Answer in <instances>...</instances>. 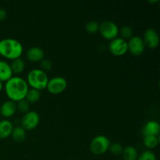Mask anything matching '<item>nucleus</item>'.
Returning <instances> with one entry per match:
<instances>
[{"instance_id": "f257e3e1", "label": "nucleus", "mask_w": 160, "mask_h": 160, "mask_svg": "<svg viewBox=\"0 0 160 160\" xmlns=\"http://www.w3.org/2000/svg\"><path fill=\"white\" fill-rule=\"evenodd\" d=\"M5 92L9 100L12 102L24 99L26 94L29 89L26 80L18 76H12L6 82H5Z\"/></svg>"}, {"instance_id": "f03ea898", "label": "nucleus", "mask_w": 160, "mask_h": 160, "mask_svg": "<svg viewBox=\"0 0 160 160\" xmlns=\"http://www.w3.org/2000/svg\"><path fill=\"white\" fill-rule=\"evenodd\" d=\"M23 50V45L17 39L7 38L0 41V55L9 60L20 58Z\"/></svg>"}, {"instance_id": "7ed1b4c3", "label": "nucleus", "mask_w": 160, "mask_h": 160, "mask_svg": "<svg viewBox=\"0 0 160 160\" xmlns=\"http://www.w3.org/2000/svg\"><path fill=\"white\" fill-rule=\"evenodd\" d=\"M48 75L41 69H33L28 73L27 76V83L31 88L41 91L46 88L48 82Z\"/></svg>"}, {"instance_id": "20e7f679", "label": "nucleus", "mask_w": 160, "mask_h": 160, "mask_svg": "<svg viewBox=\"0 0 160 160\" xmlns=\"http://www.w3.org/2000/svg\"><path fill=\"white\" fill-rule=\"evenodd\" d=\"M111 142L105 135H97L92 140L90 143V151L92 154L101 156L109 151Z\"/></svg>"}, {"instance_id": "39448f33", "label": "nucleus", "mask_w": 160, "mask_h": 160, "mask_svg": "<svg viewBox=\"0 0 160 160\" xmlns=\"http://www.w3.org/2000/svg\"><path fill=\"white\" fill-rule=\"evenodd\" d=\"M98 32L103 38L112 41L117 38L119 35V28L114 22L106 20L99 24Z\"/></svg>"}, {"instance_id": "423d86ee", "label": "nucleus", "mask_w": 160, "mask_h": 160, "mask_svg": "<svg viewBox=\"0 0 160 160\" xmlns=\"http://www.w3.org/2000/svg\"><path fill=\"white\" fill-rule=\"evenodd\" d=\"M67 88V81L62 77H55L48 80L46 89L52 95H59Z\"/></svg>"}, {"instance_id": "0eeeda50", "label": "nucleus", "mask_w": 160, "mask_h": 160, "mask_svg": "<svg viewBox=\"0 0 160 160\" xmlns=\"http://www.w3.org/2000/svg\"><path fill=\"white\" fill-rule=\"evenodd\" d=\"M40 121V117L35 111H29L23 114L21 118V127L25 131H31L35 129Z\"/></svg>"}, {"instance_id": "6e6552de", "label": "nucleus", "mask_w": 160, "mask_h": 160, "mask_svg": "<svg viewBox=\"0 0 160 160\" xmlns=\"http://www.w3.org/2000/svg\"><path fill=\"white\" fill-rule=\"evenodd\" d=\"M109 50L115 56H123L128 52V42L121 38L117 37V38L110 41Z\"/></svg>"}, {"instance_id": "1a4fd4ad", "label": "nucleus", "mask_w": 160, "mask_h": 160, "mask_svg": "<svg viewBox=\"0 0 160 160\" xmlns=\"http://www.w3.org/2000/svg\"><path fill=\"white\" fill-rule=\"evenodd\" d=\"M128 51L134 56H139L145 52V45L142 38L138 35H133L128 42Z\"/></svg>"}, {"instance_id": "9d476101", "label": "nucleus", "mask_w": 160, "mask_h": 160, "mask_svg": "<svg viewBox=\"0 0 160 160\" xmlns=\"http://www.w3.org/2000/svg\"><path fill=\"white\" fill-rule=\"evenodd\" d=\"M145 47L148 48H156L159 44V36L157 31L153 28H148L144 32L142 38Z\"/></svg>"}, {"instance_id": "9b49d317", "label": "nucleus", "mask_w": 160, "mask_h": 160, "mask_svg": "<svg viewBox=\"0 0 160 160\" xmlns=\"http://www.w3.org/2000/svg\"><path fill=\"white\" fill-rule=\"evenodd\" d=\"M27 59L32 62H40L45 59V52L40 47L34 46L30 48L26 53Z\"/></svg>"}, {"instance_id": "f8f14e48", "label": "nucleus", "mask_w": 160, "mask_h": 160, "mask_svg": "<svg viewBox=\"0 0 160 160\" xmlns=\"http://www.w3.org/2000/svg\"><path fill=\"white\" fill-rule=\"evenodd\" d=\"M17 103L11 100L4 102L0 107V113L5 118L12 117L17 112Z\"/></svg>"}, {"instance_id": "ddd939ff", "label": "nucleus", "mask_w": 160, "mask_h": 160, "mask_svg": "<svg viewBox=\"0 0 160 160\" xmlns=\"http://www.w3.org/2000/svg\"><path fill=\"white\" fill-rule=\"evenodd\" d=\"M160 125L156 120H149L147 122L142 129L144 136H159Z\"/></svg>"}, {"instance_id": "4468645a", "label": "nucleus", "mask_w": 160, "mask_h": 160, "mask_svg": "<svg viewBox=\"0 0 160 160\" xmlns=\"http://www.w3.org/2000/svg\"><path fill=\"white\" fill-rule=\"evenodd\" d=\"M12 70L9 62L4 60H0V81L6 82L12 77Z\"/></svg>"}, {"instance_id": "2eb2a0df", "label": "nucleus", "mask_w": 160, "mask_h": 160, "mask_svg": "<svg viewBox=\"0 0 160 160\" xmlns=\"http://www.w3.org/2000/svg\"><path fill=\"white\" fill-rule=\"evenodd\" d=\"M13 125L8 120L0 121V139H6L11 136Z\"/></svg>"}, {"instance_id": "dca6fc26", "label": "nucleus", "mask_w": 160, "mask_h": 160, "mask_svg": "<svg viewBox=\"0 0 160 160\" xmlns=\"http://www.w3.org/2000/svg\"><path fill=\"white\" fill-rule=\"evenodd\" d=\"M121 155L123 156V160H137L139 154L135 147L129 145L123 148Z\"/></svg>"}, {"instance_id": "f3484780", "label": "nucleus", "mask_w": 160, "mask_h": 160, "mask_svg": "<svg viewBox=\"0 0 160 160\" xmlns=\"http://www.w3.org/2000/svg\"><path fill=\"white\" fill-rule=\"evenodd\" d=\"M26 131L21 126L13 128L12 134H11L12 138L17 143H21V142H23L25 140V138H26Z\"/></svg>"}, {"instance_id": "a211bd4d", "label": "nucleus", "mask_w": 160, "mask_h": 160, "mask_svg": "<svg viewBox=\"0 0 160 160\" xmlns=\"http://www.w3.org/2000/svg\"><path fill=\"white\" fill-rule=\"evenodd\" d=\"M9 65H10L12 73H17V74L21 73L25 68L24 60L22 59L21 58H18V59L12 60Z\"/></svg>"}, {"instance_id": "6ab92c4d", "label": "nucleus", "mask_w": 160, "mask_h": 160, "mask_svg": "<svg viewBox=\"0 0 160 160\" xmlns=\"http://www.w3.org/2000/svg\"><path fill=\"white\" fill-rule=\"evenodd\" d=\"M143 143L148 150L154 149L159 143V136H144Z\"/></svg>"}, {"instance_id": "aec40b11", "label": "nucleus", "mask_w": 160, "mask_h": 160, "mask_svg": "<svg viewBox=\"0 0 160 160\" xmlns=\"http://www.w3.org/2000/svg\"><path fill=\"white\" fill-rule=\"evenodd\" d=\"M41 98V92L40 91L34 88H29L25 96V100L29 103H35L39 101Z\"/></svg>"}, {"instance_id": "412c9836", "label": "nucleus", "mask_w": 160, "mask_h": 160, "mask_svg": "<svg viewBox=\"0 0 160 160\" xmlns=\"http://www.w3.org/2000/svg\"><path fill=\"white\" fill-rule=\"evenodd\" d=\"M119 34L121 36V38L124 40H129L131 37H133V30L128 25H124L122 28H119Z\"/></svg>"}, {"instance_id": "4be33fe9", "label": "nucleus", "mask_w": 160, "mask_h": 160, "mask_svg": "<svg viewBox=\"0 0 160 160\" xmlns=\"http://www.w3.org/2000/svg\"><path fill=\"white\" fill-rule=\"evenodd\" d=\"M137 160H157V157L152 150L147 149L138 155Z\"/></svg>"}, {"instance_id": "5701e85b", "label": "nucleus", "mask_w": 160, "mask_h": 160, "mask_svg": "<svg viewBox=\"0 0 160 160\" xmlns=\"http://www.w3.org/2000/svg\"><path fill=\"white\" fill-rule=\"evenodd\" d=\"M123 147L119 142H114V143H111L109 145V151L112 153L114 156H119V155H121L123 152Z\"/></svg>"}, {"instance_id": "b1692460", "label": "nucleus", "mask_w": 160, "mask_h": 160, "mask_svg": "<svg viewBox=\"0 0 160 160\" xmlns=\"http://www.w3.org/2000/svg\"><path fill=\"white\" fill-rule=\"evenodd\" d=\"M98 28H99V23L94 20L88 22L85 24V30L89 34H96L97 32H98Z\"/></svg>"}, {"instance_id": "393cba45", "label": "nucleus", "mask_w": 160, "mask_h": 160, "mask_svg": "<svg viewBox=\"0 0 160 160\" xmlns=\"http://www.w3.org/2000/svg\"><path fill=\"white\" fill-rule=\"evenodd\" d=\"M16 103H17V109L22 113L24 114L30 111V103L27 100L22 99Z\"/></svg>"}, {"instance_id": "a878e982", "label": "nucleus", "mask_w": 160, "mask_h": 160, "mask_svg": "<svg viewBox=\"0 0 160 160\" xmlns=\"http://www.w3.org/2000/svg\"><path fill=\"white\" fill-rule=\"evenodd\" d=\"M40 66H41V70L45 71L46 73V71H49L52 68V62H51V60L48 59H43L40 62Z\"/></svg>"}, {"instance_id": "bb28decb", "label": "nucleus", "mask_w": 160, "mask_h": 160, "mask_svg": "<svg viewBox=\"0 0 160 160\" xmlns=\"http://www.w3.org/2000/svg\"><path fill=\"white\" fill-rule=\"evenodd\" d=\"M7 17V12L4 9H1L0 8V21H2Z\"/></svg>"}, {"instance_id": "cd10ccee", "label": "nucleus", "mask_w": 160, "mask_h": 160, "mask_svg": "<svg viewBox=\"0 0 160 160\" xmlns=\"http://www.w3.org/2000/svg\"><path fill=\"white\" fill-rule=\"evenodd\" d=\"M2 88H3L2 82H1V81H0V92H1V91L2 90Z\"/></svg>"}, {"instance_id": "c85d7f7f", "label": "nucleus", "mask_w": 160, "mask_h": 160, "mask_svg": "<svg viewBox=\"0 0 160 160\" xmlns=\"http://www.w3.org/2000/svg\"><path fill=\"white\" fill-rule=\"evenodd\" d=\"M119 160H123V159H119Z\"/></svg>"}]
</instances>
